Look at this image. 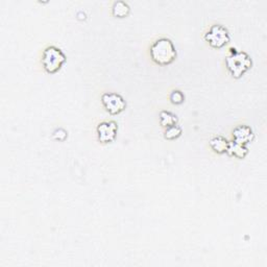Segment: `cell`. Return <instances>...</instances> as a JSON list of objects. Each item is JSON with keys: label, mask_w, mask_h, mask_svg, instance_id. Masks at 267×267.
<instances>
[{"label": "cell", "mask_w": 267, "mask_h": 267, "mask_svg": "<svg viewBox=\"0 0 267 267\" xmlns=\"http://www.w3.org/2000/svg\"><path fill=\"white\" fill-rule=\"evenodd\" d=\"M117 123L115 121H103L97 125L98 140L102 143H111L116 138Z\"/></svg>", "instance_id": "obj_6"}, {"label": "cell", "mask_w": 267, "mask_h": 267, "mask_svg": "<svg viewBox=\"0 0 267 267\" xmlns=\"http://www.w3.org/2000/svg\"><path fill=\"white\" fill-rule=\"evenodd\" d=\"M233 138L234 141L239 144L246 145L247 143L251 142L255 138L253 129L247 125H239L233 131Z\"/></svg>", "instance_id": "obj_7"}, {"label": "cell", "mask_w": 267, "mask_h": 267, "mask_svg": "<svg viewBox=\"0 0 267 267\" xmlns=\"http://www.w3.org/2000/svg\"><path fill=\"white\" fill-rule=\"evenodd\" d=\"M230 39L231 38L227 29L221 24L212 25L207 34L205 35V40L214 48L224 47L230 42Z\"/></svg>", "instance_id": "obj_4"}, {"label": "cell", "mask_w": 267, "mask_h": 267, "mask_svg": "<svg viewBox=\"0 0 267 267\" xmlns=\"http://www.w3.org/2000/svg\"><path fill=\"white\" fill-rule=\"evenodd\" d=\"M170 101L173 104H181L183 102H184V99H185V96L184 94L182 93V91L180 90H173L170 96Z\"/></svg>", "instance_id": "obj_13"}, {"label": "cell", "mask_w": 267, "mask_h": 267, "mask_svg": "<svg viewBox=\"0 0 267 267\" xmlns=\"http://www.w3.org/2000/svg\"><path fill=\"white\" fill-rule=\"evenodd\" d=\"M230 52L231 55L226 59V68L235 79H240L250 69L251 59L247 53L237 51L235 48H230Z\"/></svg>", "instance_id": "obj_2"}, {"label": "cell", "mask_w": 267, "mask_h": 267, "mask_svg": "<svg viewBox=\"0 0 267 267\" xmlns=\"http://www.w3.org/2000/svg\"><path fill=\"white\" fill-rule=\"evenodd\" d=\"M210 146L217 154H225L228 147V141L223 136H216L211 139Z\"/></svg>", "instance_id": "obj_9"}, {"label": "cell", "mask_w": 267, "mask_h": 267, "mask_svg": "<svg viewBox=\"0 0 267 267\" xmlns=\"http://www.w3.org/2000/svg\"><path fill=\"white\" fill-rule=\"evenodd\" d=\"M102 103L105 110L112 115H117L126 108V103L123 97L116 93H104L102 96Z\"/></svg>", "instance_id": "obj_5"}, {"label": "cell", "mask_w": 267, "mask_h": 267, "mask_svg": "<svg viewBox=\"0 0 267 267\" xmlns=\"http://www.w3.org/2000/svg\"><path fill=\"white\" fill-rule=\"evenodd\" d=\"M177 122H178L177 116L170 112L162 111L161 114H160V123H161V125L164 127H168V126L177 124Z\"/></svg>", "instance_id": "obj_11"}, {"label": "cell", "mask_w": 267, "mask_h": 267, "mask_svg": "<svg viewBox=\"0 0 267 267\" xmlns=\"http://www.w3.org/2000/svg\"><path fill=\"white\" fill-rule=\"evenodd\" d=\"M150 56L156 64L166 66L171 64L177 58V50L169 39L161 38L151 45Z\"/></svg>", "instance_id": "obj_1"}, {"label": "cell", "mask_w": 267, "mask_h": 267, "mask_svg": "<svg viewBox=\"0 0 267 267\" xmlns=\"http://www.w3.org/2000/svg\"><path fill=\"white\" fill-rule=\"evenodd\" d=\"M65 62H66L65 53L56 46H48L43 51L42 64H43L44 69L48 73L58 72Z\"/></svg>", "instance_id": "obj_3"}, {"label": "cell", "mask_w": 267, "mask_h": 267, "mask_svg": "<svg viewBox=\"0 0 267 267\" xmlns=\"http://www.w3.org/2000/svg\"><path fill=\"white\" fill-rule=\"evenodd\" d=\"M226 152L230 156L236 157L238 159H243L247 155L248 149L246 147V145H243V144H239L235 141L228 142V147Z\"/></svg>", "instance_id": "obj_8"}, {"label": "cell", "mask_w": 267, "mask_h": 267, "mask_svg": "<svg viewBox=\"0 0 267 267\" xmlns=\"http://www.w3.org/2000/svg\"><path fill=\"white\" fill-rule=\"evenodd\" d=\"M182 127L178 124H174L171 126L166 127V131L164 133V138L167 140H174L178 139L179 137L182 135Z\"/></svg>", "instance_id": "obj_12"}, {"label": "cell", "mask_w": 267, "mask_h": 267, "mask_svg": "<svg viewBox=\"0 0 267 267\" xmlns=\"http://www.w3.org/2000/svg\"><path fill=\"white\" fill-rule=\"evenodd\" d=\"M67 132L65 131L64 128H58L56 129L55 132H53V135L52 137L55 138L56 140H59V141H64L66 138H67Z\"/></svg>", "instance_id": "obj_14"}, {"label": "cell", "mask_w": 267, "mask_h": 267, "mask_svg": "<svg viewBox=\"0 0 267 267\" xmlns=\"http://www.w3.org/2000/svg\"><path fill=\"white\" fill-rule=\"evenodd\" d=\"M129 6L127 3H125L124 1H117L114 3L113 9H112V13L115 17L117 18H124L126 17L127 15L129 14Z\"/></svg>", "instance_id": "obj_10"}]
</instances>
